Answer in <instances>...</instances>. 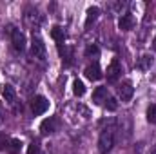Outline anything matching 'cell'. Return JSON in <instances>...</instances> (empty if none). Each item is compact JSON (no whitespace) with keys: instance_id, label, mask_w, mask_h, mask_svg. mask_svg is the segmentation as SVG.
I'll return each instance as SVG.
<instances>
[{"instance_id":"obj_1","label":"cell","mask_w":156,"mask_h":154,"mask_svg":"<svg viewBox=\"0 0 156 154\" xmlns=\"http://www.w3.org/2000/svg\"><path fill=\"white\" fill-rule=\"evenodd\" d=\"M113 145H115L113 131H109V129L102 131V134H100V138H98V151H100L102 154H107L111 149H113Z\"/></svg>"},{"instance_id":"obj_2","label":"cell","mask_w":156,"mask_h":154,"mask_svg":"<svg viewBox=\"0 0 156 154\" xmlns=\"http://www.w3.org/2000/svg\"><path fill=\"white\" fill-rule=\"evenodd\" d=\"M49 109V100L45 98V96H35L33 100H31V111H33V114L35 116H40L44 114L45 111Z\"/></svg>"},{"instance_id":"obj_3","label":"cell","mask_w":156,"mask_h":154,"mask_svg":"<svg viewBox=\"0 0 156 154\" xmlns=\"http://www.w3.org/2000/svg\"><path fill=\"white\" fill-rule=\"evenodd\" d=\"M31 54L38 60H45L47 53H45V44L42 42V38L38 37H33V42H31Z\"/></svg>"},{"instance_id":"obj_4","label":"cell","mask_w":156,"mask_h":154,"mask_svg":"<svg viewBox=\"0 0 156 154\" xmlns=\"http://www.w3.org/2000/svg\"><path fill=\"white\" fill-rule=\"evenodd\" d=\"M40 131H42V134H53V132H56L58 131V118H55V116L45 118L40 123Z\"/></svg>"},{"instance_id":"obj_5","label":"cell","mask_w":156,"mask_h":154,"mask_svg":"<svg viewBox=\"0 0 156 154\" xmlns=\"http://www.w3.org/2000/svg\"><path fill=\"white\" fill-rule=\"evenodd\" d=\"M133 94H134V87H133L131 82H123V83L118 87V96H120L122 102H129V100L133 98Z\"/></svg>"},{"instance_id":"obj_6","label":"cell","mask_w":156,"mask_h":154,"mask_svg":"<svg viewBox=\"0 0 156 154\" xmlns=\"http://www.w3.org/2000/svg\"><path fill=\"white\" fill-rule=\"evenodd\" d=\"M120 75H122V65H120V62L115 58V60L109 64V67H107V80H109V82H116Z\"/></svg>"},{"instance_id":"obj_7","label":"cell","mask_w":156,"mask_h":154,"mask_svg":"<svg viewBox=\"0 0 156 154\" xmlns=\"http://www.w3.org/2000/svg\"><path fill=\"white\" fill-rule=\"evenodd\" d=\"M11 38H13V47H15L18 53H22V51L26 49V37H24V33H22V31L15 29V31H13V35H11Z\"/></svg>"},{"instance_id":"obj_8","label":"cell","mask_w":156,"mask_h":154,"mask_svg":"<svg viewBox=\"0 0 156 154\" xmlns=\"http://www.w3.org/2000/svg\"><path fill=\"white\" fill-rule=\"evenodd\" d=\"M118 27H120L122 31H131V29L134 27V16H133L131 13L122 15V18L118 20Z\"/></svg>"},{"instance_id":"obj_9","label":"cell","mask_w":156,"mask_h":154,"mask_svg":"<svg viewBox=\"0 0 156 154\" xmlns=\"http://www.w3.org/2000/svg\"><path fill=\"white\" fill-rule=\"evenodd\" d=\"M83 73H85V76L89 78V80H94V82H96V80H100V78L104 76V75H102V69H100V65H98V64L87 65Z\"/></svg>"},{"instance_id":"obj_10","label":"cell","mask_w":156,"mask_h":154,"mask_svg":"<svg viewBox=\"0 0 156 154\" xmlns=\"http://www.w3.org/2000/svg\"><path fill=\"white\" fill-rule=\"evenodd\" d=\"M107 100V87H96L93 93V102L94 103H102Z\"/></svg>"},{"instance_id":"obj_11","label":"cell","mask_w":156,"mask_h":154,"mask_svg":"<svg viewBox=\"0 0 156 154\" xmlns=\"http://www.w3.org/2000/svg\"><path fill=\"white\" fill-rule=\"evenodd\" d=\"M2 96L5 98V102H15V98H16V91H15V87L9 85V83H5V85L2 87Z\"/></svg>"},{"instance_id":"obj_12","label":"cell","mask_w":156,"mask_h":154,"mask_svg":"<svg viewBox=\"0 0 156 154\" xmlns=\"http://www.w3.org/2000/svg\"><path fill=\"white\" fill-rule=\"evenodd\" d=\"M51 37L58 42V45H62L64 40H66V31H64V27H62V26H55V27L51 29Z\"/></svg>"},{"instance_id":"obj_13","label":"cell","mask_w":156,"mask_h":154,"mask_svg":"<svg viewBox=\"0 0 156 154\" xmlns=\"http://www.w3.org/2000/svg\"><path fill=\"white\" fill-rule=\"evenodd\" d=\"M98 15H100V9L98 7H89L87 9V18H85V27H91V24L96 22Z\"/></svg>"},{"instance_id":"obj_14","label":"cell","mask_w":156,"mask_h":154,"mask_svg":"<svg viewBox=\"0 0 156 154\" xmlns=\"http://www.w3.org/2000/svg\"><path fill=\"white\" fill-rule=\"evenodd\" d=\"M151 65H153V56H149V54H144V56L138 60V67H140L142 71L151 69Z\"/></svg>"},{"instance_id":"obj_15","label":"cell","mask_w":156,"mask_h":154,"mask_svg":"<svg viewBox=\"0 0 156 154\" xmlns=\"http://www.w3.org/2000/svg\"><path fill=\"white\" fill-rule=\"evenodd\" d=\"M7 149H9V152H11V154H18V152H20V149H22V142H20V140H16V138H13V140H9Z\"/></svg>"},{"instance_id":"obj_16","label":"cell","mask_w":156,"mask_h":154,"mask_svg":"<svg viewBox=\"0 0 156 154\" xmlns=\"http://www.w3.org/2000/svg\"><path fill=\"white\" fill-rule=\"evenodd\" d=\"M73 93H75L76 96H83V94H85V85H83V82H80V80H75V82H73Z\"/></svg>"},{"instance_id":"obj_17","label":"cell","mask_w":156,"mask_h":154,"mask_svg":"<svg viewBox=\"0 0 156 154\" xmlns=\"http://www.w3.org/2000/svg\"><path fill=\"white\" fill-rule=\"evenodd\" d=\"M147 121L149 123H156V103L149 105V109H147Z\"/></svg>"},{"instance_id":"obj_18","label":"cell","mask_w":156,"mask_h":154,"mask_svg":"<svg viewBox=\"0 0 156 154\" xmlns=\"http://www.w3.org/2000/svg\"><path fill=\"white\" fill-rule=\"evenodd\" d=\"M105 109H107V111H116V109H118L116 98H111V96H107V100H105Z\"/></svg>"},{"instance_id":"obj_19","label":"cell","mask_w":156,"mask_h":154,"mask_svg":"<svg viewBox=\"0 0 156 154\" xmlns=\"http://www.w3.org/2000/svg\"><path fill=\"white\" fill-rule=\"evenodd\" d=\"M98 53H100V49H98V45H89V47L85 49V56H87V58H93V56H98Z\"/></svg>"},{"instance_id":"obj_20","label":"cell","mask_w":156,"mask_h":154,"mask_svg":"<svg viewBox=\"0 0 156 154\" xmlns=\"http://www.w3.org/2000/svg\"><path fill=\"white\" fill-rule=\"evenodd\" d=\"M40 152V145L38 142H31L29 147H27V154H38Z\"/></svg>"},{"instance_id":"obj_21","label":"cell","mask_w":156,"mask_h":154,"mask_svg":"<svg viewBox=\"0 0 156 154\" xmlns=\"http://www.w3.org/2000/svg\"><path fill=\"white\" fill-rule=\"evenodd\" d=\"M147 154H156V147H153V149H151V151H149Z\"/></svg>"},{"instance_id":"obj_22","label":"cell","mask_w":156,"mask_h":154,"mask_svg":"<svg viewBox=\"0 0 156 154\" xmlns=\"http://www.w3.org/2000/svg\"><path fill=\"white\" fill-rule=\"evenodd\" d=\"M154 47H156V38H154Z\"/></svg>"},{"instance_id":"obj_23","label":"cell","mask_w":156,"mask_h":154,"mask_svg":"<svg viewBox=\"0 0 156 154\" xmlns=\"http://www.w3.org/2000/svg\"><path fill=\"white\" fill-rule=\"evenodd\" d=\"M38 154H44V152H42V151H40V152H38Z\"/></svg>"}]
</instances>
